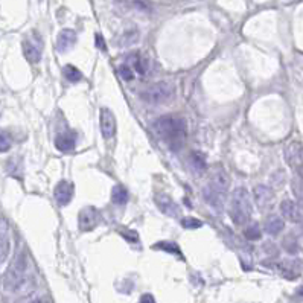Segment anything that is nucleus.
Instances as JSON below:
<instances>
[{
  "label": "nucleus",
  "mask_w": 303,
  "mask_h": 303,
  "mask_svg": "<svg viewBox=\"0 0 303 303\" xmlns=\"http://www.w3.org/2000/svg\"><path fill=\"white\" fill-rule=\"evenodd\" d=\"M230 218L236 226H245L252 216V200L250 194L244 187H236L230 200Z\"/></svg>",
  "instance_id": "3"
},
{
  "label": "nucleus",
  "mask_w": 303,
  "mask_h": 303,
  "mask_svg": "<svg viewBox=\"0 0 303 303\" xmlns=\"http://www.w3.org/2000/svg\"><path fill=\"white\" fill-rule=\"evenodd\" d=\"M280 213L283 218H286L291 223H300L302 221V210L299 206L291 200H283L280 203Z\"/></svg>",
  "instance_id": "12"
},
{
  "label": "nucleus",
  "mask_w": 303,
  "mask_h": 303,
  "mask_svg": "<svg viewBox=\"0 0 303 303\" xmlns=\"http://www.w3.org/2000/svg\"><path fill=\"white\" fill-rule=\"evenodd\" d=\"M130 63L133 66V69L137 72V73H145L146 72V69H148V61L140 57L139 53H133L130 55Z\"/></svg>",
  "instance_id": "20"
},
{
  "label": "nucleus",
  "mask_w": 303,
  "mask_h": 303,
  "mask_svg": "<svg viewBox=\"0 0 303 303\" xmlns=\"http://www.w3.org/2000/svg\"><path fill=\"white\" fill-rule=\"evenodd\" d=\"M299 294H300V296H303V286H302L300 290H299Z\"/></svg>",
  "instance_id": "31"
},
{
  "label": "nucleus",
  "mask_w": 303,
  "mask_h": 303,
  "mask_svg": "<svg viewBox=\"0 0 303 303\" xmlns=\"http://www.w3.org/2000/svg\"><path fill=\"white\" fill-rule=\"evenodd\" d=\"M244 235H245L247 239H250V241L260 239V229H259L257 224H252L250 227H247V229H245Z\"/></svg>",
  "instance_id": "24"
},
{
  "label": "nucleus",
  "mask_w": 303,
  "mask_h": 303,
  "mask_svg": "<svg viewBox=\"0 0 303 303\" xmlns=\"http://www.w3.org/2000/svg\"><path fill=\"white\" fill-rule=\"evenodd\" d=\"M182 226L185 229H200L203 226V223L197 218H192V216H186L182 219Z\"/></svg>",
  "instance_id": "25"
},
{
  "label": "nucleus",
  "mask_w": 303,
  "mask_h": 303,
  "mask_svg": "<svg viewBox=\"0 0 303 303\" xmlns=\"http://www.w3.org/2000/svg\"><path fill=\"white\" fill-rule=\"evenodd\" d=\"M139 303H156V299L151 296V294H143L140 297V302Z\"/></svg>",
  "instance_id": "29"
},
{
  "label": "nucleus",
  "mask_w": 303,
  "mask_h": 303,
  "mask_svg": "<svg viewBox=\"0 0 303 303\" xmlns=\"http://www.w3.org/2000/svg\"><path fill=\"white\" fill-rule=\"evenodd\" d=\"M255 200H256V204L259 206L260 209H265L267 206H270L271 201H273L271 189L265 185H257L255 187Z\"/></svg>",
  "instance_id": "14"
},
{
  "label": "nucleus",
  "mask_w": 303,
  "mask_h": 303,
  "mask_svg": "<svg viewBox=\"0 0 303 303\" xmlns=\"http://www.w3.org/2000/svg\"><path fill=\"white\" fill-rule=\"evenodd\" d=\"M26 268H27V257H26V253L22 250L17 253L16 257H14L9 268L5 273L3 286L6 291H17L22 286V283L24 282Z\"/></svg>",
  "instance_id": "4"
},
{
  "label": "nucleus",
  "mask_w": 303,
  "mask_h": 303,
  "mask_svg": "<svg viewBox=\"0 0 303 303\" xmlns=\"http://www.w3.org/2000/svg\"><path fill=\"white\" fill-rule=\"evenodd\" d=\"M76 145V134L72 131H67L63 134H58L57 139H55V146L61 153H70Z\"/></svg>",
  "instance_id": "13"
},
{
  "label": "nucleus",
  "mask_w": 303,
  "mask_h": 303,
  "mask_svg": "<svg viewBox=\"0 0 303 303\" xmlns=\"http://www.w3.org/2000/svg\"><path fill=\"white\" fill-rule=\"evenodd\" d=\"M101 133L105 139H112V137L116 134V117L113 115V112L110 108H102L101 110Z\"/></svg>",
  "instance_id": "9"
},
{
  "label": "nucleus",
  "mask_w": 303,
  "mask_h": 303,
  "mask_svg": "<svg viewBox=\"0 0 303 303\" xmlns=\"http://www.w3.org/2000/svg\"><path fill=\"white\" fill-rule=\"evenodd\" d=\"M76 43V32L72 29H63L57 37V50L66 53L70 50Z\"/></svg>",
  "instance_id": "11"
},
{
  "label": "nucleus",
  "mask_w": 303,
  "mask_h": 303,
  "mask_svg": "<svg viewBox=\"0 0 303 303\" xmlns=\"http://www.w3.org/2000/svg\"><path fill=\"white\" fill-rule=\"evenodd\" d=\"M174 94V86L168 81H160V82H156V84L149 86L148 89H145L142 93H140V98L142 101L148 102V104H163L172 98Z\"/></svg>",
  "instance_id": "5"
},
{
  "label": "nucleus",
  "mask_w": 303,
  "mask_h": 303,
  "mask_svg": "<svg viewBox=\"0 0 303 303\" xmlns=\"http://www.w3.org/2000/svg\"><path fill=\"white\" fill-rule=\"evenodd\" d=\"M73 190H75V187H73V185L72 183H69V182H60L57 186H55V200L58 201V204L60 206H67L69 203L72 201V198H73Z\"/></svg>",
  "instance_id": "10"
},
{
  "label": "nucleus",
  "mask_w": 303,
  "mask_h": 303,
  "mask_svg": "<svg viewBox=\"0 0 303 303\" xmlns=\"http://www.w3.org/2000/svg\"><path fill=\"white\" fill-rule=\"evenodd\" d=\"M264 227H265V232L268 233V235L276 236V235H279V233L283 230L285 223H283V219L279 215H270L265 219Z\"/></svg>",
  "instance_id": "15"
},
{
  "label": "nucleus",
  "mask_w": 303,
  "mask_h": 303,
  "mask_svg": "<svg viewBox=\"0 0 303 303\" xmlns=\"http://www.w3.org/2000/svg\"><path fill=\"white\" fill-rule=\"evenodd\" d=\"M9 255V236L3 230L0 232V265H2Z\"/></svg>",
  "instance_id": "21"
},
{
  "label": "nucleus",
  "mask_w": 303,
  "mask_h": 303,
  "mask_svg": "<svg viewBox=\"0 0 303 303\" xmlns=\"http://www.w3.org/2000/svg\"><path fill=\"white\" fill-rule=\"evenodd\" d=\"M154 249H160V250L168 252V253H174V255H177V256H182L180 249H178V247H177L175 244H172V242H166V241L157 242V244L154 245Z\"/></svg>",
  "instance_id": "23"
},
{
  "label": "nucleus",
  "mask_w": 303,
  "mask_h": 303,
  "mask_svg": "<svg viewBox=\"0 0 303 303\" xmlns=\"http://www.w3.org/2000/svg\"><path fill=\"white\" fill-rule=\"evenodd\" d=\"M98 224H99V212L93 206H87V208H84L79 212L78 226L81 232H90Z\"/></svg>",
  "instance_id": "7"
},
{
  "label": "nucleus",
  "mask_w": 303,
  "mask_h": 303,
  "mask_svg": "<svg viewBox=\"0 0 303 303\" xmlns=\"http://www.w3.org/2000/svg\"><path fill=\"white\" fill-rule=\"evenodd\" d=\"M154 133L168 143L172 151H178L186 139V122L182 117L163 116L153 123Z\"/></svg>",
  "instance_id": "1"
},
{
  "label": "nucleus",
  "mask_w": 303,
  "mask_h": 303,
  "mask_svg": "<svg viewBox=\"0 0 303 303\" xmlns=\"http://www.w3.org/2000/svg\"><path fill=\"white\" fill-rule=\"evenodd\" d=\"M140 38V34L137 29H130V31H125L119 38H117V46L120 47H130L133 45H136L137 41Z\"/></svg>",
  "instance_id": "17"
},
{
  "label": "nucleus",
  "mask_w": 303,
  "mask_h": 303,
  "mask_svg": "<svg viewBox=\"0 0 303 303\" xmlns=\"http://www.w3.org/2000/svg\"><path fill=\"white\" fill-rule=\"evenodd\" d=\"M11 148V139L8 137V134L0 133V153H6Z\"/></svg>",
  "instance_id": "26"
},
{
  "label": "nucleus",
  "mask_w": 303,
  "mask_h": 303,
  "mask_svg": "<svg viewBox=\"0 0 303 303\" xmlns=\"http://www.w3.org/2000/svg\"><path fill=\"white\" fill-rule=\"evenodd\" d=\"M63 75H64V78H66L69 82H79L81 78H82V73L78 70V69H76L75 66H72V64L64 66V69H63Z\"/></svg>",
  "instance_id": "22"
},
{
  "label": "nucleus",
  "mask_w": 303,
  "mask_h": 303,
  "mask_svg": "<svg viewBox=\"0 0 303 303\" xmlns=\"http://www.w3.org/2000/svg\"><path fill=\"white\" fill-rule=\"evenodd\" d=\"M112 201L116 204V206H122V204H125L128 201V190L117 185L112 189Z\"/></svg>",
  "instance_id": "19"
},
{
  "label": "nucleus",
  "mask_w": 303,
  "mask_h": 303,
  "mask_svg": "<svg viewBox=\"0 0 303 303\" xmlns=\"http://www.w3.org/2000/svg\"><path fill=\"white\" fill-rule=\"evenodd\" d=\"M189 164L197 174H203L208 169V163H206V157L203 153H192L189 157Z\"/></svg>",
  "instance_id": "18"
},
{
  "label": "nucleus",
  "mask_w": 303,
  "mask_h": 303,
  "mask_svg": "<svg viewBox=\"0 0 303 303\" xmlns=\"http://www.w3.org/2000/svg\"><path fill=\"white\" fill-rule=\"evenodd\" d=\"M229 185H230V180H229L227 172L224 169H216L212 174L209 183L203 189V195H204L206 203H208L216 213H221L224 209Z\"/></svg>",
  "instance_id": "2"
},
{
  "label": "nucleus",
  "mask_w": 303,
  "mask_h": 303,
  "mask_svg": "<svg viewBox=\"0 0 303 303\" xmlns=\"http://www.w3.org/2000/svg\"><path fill=\"white\" fill-rule=\"evenodd\" d=\"M43 41H41L40 35L38 34H32L31 38H27L23 41V55L24 58L32 63V64H37L40 63L41 60V49H43Z\"/></svg>",
  "instance_id": "6"
},
{
  "label": "nucleus",
  "mask_w": 303,
  "mask_h": 303,
  "mask_svg": "<svg viewBox=\"0 0 303 303\" xmlns=\"http://www.w3.org/2000/svg\"><path fill=\"white\" fill-rule=\"evenodd\" d=\"M286 160L291 166H299V164L303 163V148L300 143H293L290 145V148L286 149Z\"/></svg>",
  "instance_id": "16"
},
{
  "label": "nucleus",
  "mask_w": 303,
  "mask_h": 303,
  "mask_svg": "<svg viewBox=\"0 0 303 303\" xmlns=\"http://www.w3.org/2000/svg\"><path fill=\"white\" fill-rule=\"evenodd\" d=\"M119 75L125 79V81H131L134 78V72L133 69H130L128 66H120L119 67Z\"/></svg>",
  "instance_id": "27"
},
{
  "label": "nucleus",
  "mask_w": 303,
  "mask_h": 303,
  "mask_svg": "<svg viewBox=\"0 0 303 303\" xmlns=\"http://www.w3.org/2000/svg\"><path fill=\"white\" fill-rule=\"evenodd\" d=\"M154 201H156V206L159 208V210L162 213H164L166 216L177 218L178 215H180V208H178L177 203L169 195H166V194H156Z\"/></svg>",
  "instance_id": "8"
},
{
  "label": "nucleus",
  "mask_w": 303,
  "mask_h": 303,
  "mask_svg": "<svg viewBox=\"0 0 303 303\" xmlns=\"http://www.w3.org/2000/svg\"><path fill=\"white\" fill-rule=\"evenodd\" d=\"M94 40H96V47L101 49V50H105V41H104V37L101 34H96L94 35Z\"/></svg>",
  "instance_id": "28"
},
{
  "label": "nucleus",
  "mask_w": 303,
  "mask_h": 303,
  "mask_svg": "<svg viewBox=\"0 0 303 303\" xmlns=\"http://www.w3.org/2000/svg\"><path fill=\"white\" fill-rule=\"evenodd\" d=\"M32 303H47L46 300H35V302H32Z\"/></svg>",
  "instance_id": "30"
}]
</instances>
